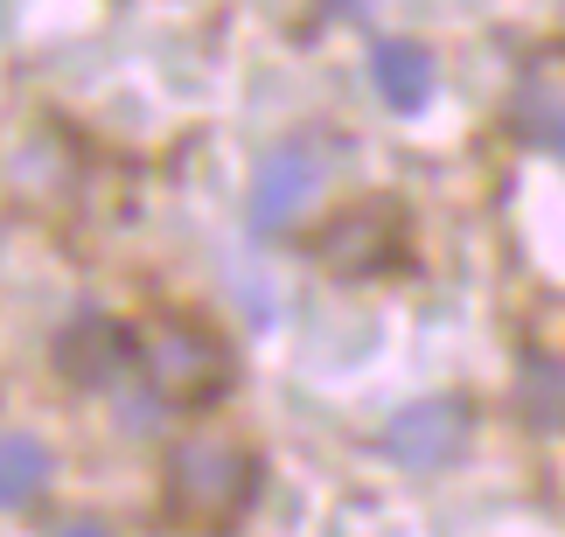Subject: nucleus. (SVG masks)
Returning a JSON list of instances; mask_svg holds the SVG:
<instances>
[{
  "instance_id": "f257e3e1",
  "label": "nucleus",
  "mask_w": 565,
  "mask_h": 537,
  "mask_svg": "<svg viewBox=\"0 0 565 537\" xmlns=\"http://www.w3.org/2000/svg\"><path fill=\"white\" fill-rule=\"evenodd\" d=\"M168 517L189 530H231L258 503V454L237 440L195 433L168 454Z\"/></svg>"
},
{
  "instance_id": "f03ea898",
  "label": "nucleus",
  "mask_w": 565,
  "mask_h": 537,
  "mask_svg": "<svg viewBox=\"0 0 565 537\" xmlns=\"http://www.w3.org/2000/svg\"><path fill=\"white\" fill-rule=\"evenodd\" d=\"M134 356H140L147 384H154V398L182 405V412L224 405L237 384V356L224 350V335L195 329V321H154L147 335H134Z\"/></svg>"
},
{
  "instance_id": "7ed1b4c3",
  "label": "nucleus",
  "mask_w": 565,
  "mask_h": 537,
  "mask_svg": "<svg viewBox=\"0 0 565 537\" xmlns=\"http://www.w3.org/2000/svg\"><path fill=\"white\" fill-rule=\"evenodd\" d=\"M315 259L329 266L335 279L398 272V266H405V210L391 203V196H371V203L335 210V217L315 230Z\"/></svg>"
},
{
  "instance_id": "20e7f679",
  "label": "nucleus",
  "mask_w": 565,
  "mask_h": 537,
  "mask_svg": "<svg viewBox=\"0 0 565 537\" xmlns=\"http://www.w3.org/2000/svg\"><path fill=\"white\" fill-rule=\"evenodd\" d=\"M468 440H475V405L454 398V391H433L419 405H405V412L384 426L377 447H384V461L412 468V475H440V468H454L468 454Z\"/></svg>"
},
{
  "instance_id": "39448f33",
  "label": "nucleus",
  "mask_w": 565,
  "mask_h": 537,
  "mask_svg": "<svg viewBox=\"0 0 565 537\" xmlns=\"http://www.w3.org/2000/svg\"><path fill=\"white\" fill-rule=\"evenodd\" d=\"M516 412L565 433V308L531 314L524 350H516Z\"/></svg>"
},
{
  "instance_id": "423d86ee",
  "label": "nucleus",
  "mask_w": 565,
  "mask_h": 537,
  "mask_svg": "<svg viewBox=\"0 0 565 537\" xmlns=\"http://www.w3.org/2000/svg\"><path fill=\"white\" fill-rule=\"evenodd\" d=\"M321 154L308 140H287L273 147L266 161H258V182H252V230H266V238H279V230L300 224V210H308L321 196Z\"/></svg>"
},
{
  "instance_id": "0eeeda50",
  "label": "nucleus",
  "mask_w": 565,
  "mask_h": 537,
  "mask_svg": "<svg viewBox=\"0 0 565 537\" xmlns=\"http://www.w3.org/2000/svg\"><path fill=\"white\" fill-rule=\"evenodd\" d=\"M126 363H134V329L113 314H77L71 329L56 335V370L71 377V384H113Z\"/></svg>"
},
{
  "instance_id": "6e6552de",
  "label": "nucleus",
  "mask_w": 565,
  "mask_h": 537,
  "mask_svg": "<svg viewBox=\"0 0 565 537\" xmlns=\"http://www.w3.org/2000/svg\"><path fill=\"white\" fill-rule=\"evenodd\" d=\"M371 77H377V92L391 112H419V105L433 98V56H426V42H405V35H391L371 50Z\"/></svg>"
},
{
  "instance_id": "1a4fd4ad",
  "label": "nucleus",
  "mask_w": 565,
  "mask_h": 537,
  "mask_svg": "<svg viewBox=\"0 0 565 537\" xmlns=\"http://www.w3.org/2000/svg\"><path fill=\"white\" fill-rule=\"evenodd\" d=\"M510 126H516V140H531V147H545V154L565 161V84L558 77H524L516 98H510Z\"/></svg>"
},
{
  "instance_id": "9d476101",
  "label": "nucleus",
  "mask_w": 565,
  "mask_h": 537,
  "mask_svg": "<svg viewBox=\"0 0 565 537\" xmlns=\"http://www.w3.org/2000/svg\"><path fill=\"white\" fill-rule=\"evenodd\" d=\"M50 488V447L35 433H0V509H29Z\"/></svg>"
},
{
  "instance_id": "9b49d317",
  "label": "nucleus",
  "mask_w": 565,
  "mask_h": 537,
  "mask_svg": "<svg viewBox=\"0 0 565 537\" xmlns=\"http://www.w3.org/2000/svg\"><path fill=\"white\" fill-rule=\"evenodd\" d=\"M56 537H105V530H98V524H63Z\"/></svg>"
}]
</instances>
